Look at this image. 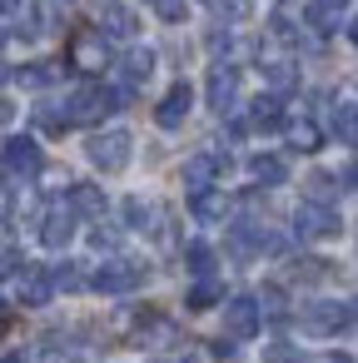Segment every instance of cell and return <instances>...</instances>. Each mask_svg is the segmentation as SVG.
I'll return each instance as SVG.
<instances>
[{
	"label": "cell",
	"instance_id": "cell-1",
	"mask_svg": "<svg viewBox=\"0 0 358 363\" xmlns=\"http://www.w3.org/2000/svg\"><path fill=\"white\" fill-rule=\"evenodd\" d=\"M125 100H130V90H120V85H80L65 105H70L75 125H95V120H105L110 110H120Z\"/></svg>",
	"mask_w": 358,
	"mask_h": 363
},
{
	"label": "cell",
	"instance_id": "cell-2",
	"mask_svg": "<svg viewBox=\"0 0 358 363\" xmlns=\"http://www.w3.org/2000/svg\"><path fill=\"white\" fill-rule=\"evenodd\" d=\"M85 155H90V164H95V169H105V174H120V169H130L135 140H130L125 130H105V135H90Z\"/></svg>",
	"mask_w": 358,
	"mask_h": 363
},
{
	"label": "cell",
	"instance_id": "cell-3",
	"mask_svg": "<svg viewBox=\"0 0 358 363\" xmlns=\"http://www.w3.org/2000/svg\"><path fill=\"white\" fill-rule=\"evenodd\" d=\"M293 229H298V239H338V234H343V219H338L333 204L303 199V204L293 209Z\"/></svg>",
	"mask_w": 358,
	"mask_h": 363
},
{
	"label": "cell",
	"instance_id": "cell-4",
	"mask_svg": "<svg viewBox=\"0 0 358 363\" xmlns=\"http://www.w3.org/2000/svg\"><path fill=\"white\" fill-rule=\"evenodd\" d=\"M303 328L318 333V338L358 328V298H353V303H308V308H303Z\"/></svg>",
	"mask_w": 358,
	"mask_h": 363
},
{
	"label": "cell",
	"instance_id": "cell-5",
	"mask_svg": "<svg viewBox=\"0 0 358 363\" xmlns=\"http://www.w3.org/2000/svg\"><path fill=\"white\" fill-rule=\"evenodd\" d=\"M259 328H264V303L259 298H249V294H239V298H229L224 303V333L229 338H259Z\"/></svg>",
	"mask_w": 358,
	"mask_h": 363
},
{
	"label": "cell",
	"instance_id": "cell-6",
	"mask_svg": "<svg viewBox=\"0 0 358 363\" xmlns=\"http://www.w3.org/2000/svg\"><path fill=\"white\" fill-rule=\"evenodd\" d=\"M105 60H110V35H105V30H80V35L70 40V65H75L80 75H100Z\"/></svg>",
	"mask_w": 358,
	"mask_h": 363
},
{
	"label": "cell",
	"instance_id": "cell-7",
	"mask_svg": "<svg viewBox=\"0 0 358 363\" xmlns=\"http://www.w3.org/2000/svg\"><path fill=\"white\" fill-rule=\"evenodd\" d=\"M140 284H145V269H140L135 259H110V264H100L95 279H90L95 294H130V289H140Z\"/></svg>",
	"mask_w": 358,
	"mask_h": 363
},
{
	"label": "cell",
	"instance_id": "cell-8",
	"mask_svg": "<svg viewBox=\"0 0 358 363\" xmlns=\"http://www.w3.org/2000/svg\"><path fill=\"white\" fill-rule=\"evenodd\" d=\"M234 105H239V70L234 65H214L209 70V110L229 115Z\"/></svg>",
	"mask_w": 358,
	"mask_h": 363
},
{
	"label": "cell",
	"instance_id": "cell-9",
	"mask_svg": "<svg viewBox=\"0 0 358 363\" xmlns=\"http://www.w3.org/2000/svg\"><path fill=\"white\" fill-rule=\"evenodd\" d=\"M6 169H11L16 179H21V174H26V179L40 174V145H35L30 135H11V140H6Z\"/></svg>",
	"mask_w": 358,
	"mask_h": 363
},
{
	"label": "cell",
	"instance_id": "cell-10",
	"mask_svg": "<svg viewBox=\"0 0 358 363\" xmlns=\"http://www.w3.org/2000/svg\"><path fill=\"white\" fill-rule=\"evenodd\" d=\"M70 239H75V209H70V204L45 209V219H40V244H45V249H65Z\"/></svg>",
	"mask_w": 358,
	"mask_h": 363
},
{
	"label": "cell",
	"instance_id": "cell-11",
	"mask_svg": "<svg viewBox=\"0 0 358 363\" xmlns=\"http://www.w3.org/2000/svg\"><path fill=\"white\" fill-rule=\"evenodd\" d=\"M189 105H194V90L179 80V85H169L164 90V100H160V110H155V120H160V130H179L184 125V115H189Z\"/></svg>",
	"mask_w": 358,
	"mask_h": 363
},
{
	"label": "cell",
	"instance_id": "cell-12",
	"mask_svg": "<svg viewBox=\"0 0 358 363\" xmlns=\"http://www.w3.org/2000/svg\"><path fill=\"white\" fill-rule=\"evenodd\" d=\"M219 169H224L219 155H189V160H184V189H189V194H209L214 179H219Z\"/></svg>",
	"mask_w": 358,
	"mask_h": 363
},
{
	"label": "cell",
	"instance_id": "cell-13",
	"mask_svg": "<svg viewBox=\"0 0 358 363\" xmlns=\"http://www.w3.org/2000/svg\"><path fill=\"white\" fill-rule=\"evenodd\" d=\"M55 298V269H40V264H30L26 274H21V303H30V308H45Z\"/></svg>",
	"mask_w": 358,
	"mask_h": 363
},
{
	"label": "cell",
	"instance_id": "cell-14",
	"mask_svg": "<svg viewBox=\"0 0 358 363\" xmlns=\"http://www.w3.org/2000/svg\"><path fill=\"white\" fill-rule=\"evenodd\" d=\"M100 30H105L110 40H135V35H140V16H135L130 6H120V0H110V6L100 11Z\"/></svg>",
	"mask_w": 358,
	"mask_h": 363
},
{
	"label": "cell",
	"instance_id": "cell-15",
	"mask_svg": "<svg viewBox=\"0 0 358 363\" xmlns=\"http://www.w3.org/2000/svg\"><path fill=\"white\" fill-rule=\"evenodd\" d=\"M343 6H348V0H308V6H303V26L318 30V35H333L343 26Z\"/></svg>",
	"mask_w": 358,
	"mask_h": 363
},
{
	"label": "cell",
	"instance_id": "cell-16",
	"mask_svg": "<svg viewBox=\"0 0 358 363\" xmlns=\"http://www.w3.org/2000/svg\"><path fill=\"white\" fill-rule=\"evenodd\" d=\"M298 21H303V6H298V0H279V6L269 11V35L284 40V45H293V40H298Z\"/></svg>",
	"mask_w": 358,
	"mask_h": 363
},
{
	"label": "cell",
	"instance_id": "cell-17",
	"mask_svg": "<svg viewBox=\"0 0 358 363\" xmlns=\"http://www.w3.org/2000/svg\"><path fill=\"white\" fill-rule=\"evenodd\" d=\"M150 75H155V55H150V50H130V55L120 60V90H130V95H135Z\"/></svg>",
	"mask_w": 358,
	"mask_h": 363
},
{
	"label": "cell",
	"instance_id": "cell-18",
	"mask_svg": "<svg viewBox=\"0 0 358 363\" xmlns=\"http://www.w3.org/2000/svg\"><path fill=\"white\" fill-rule=\"evenodd\" d=\"M249 125H254V130H284L289 120H284V105H279V95H259V100L249 105Z\"/></svg>",
	"mask_w": 358,
	"mask_h": 363
},
{
	"label": "cell",
	"instance_id": "cell-19",
	"mask_svg": "<svg viewBox=\"0 0 358 363\" xmlns=\"http://www.w3.org/2000/svg\"><path fill=\"white\" fill-rule=\"evenodd\" d=\"M35 125L45 130V135H65L70 125H75V115H70V105L60 110V105H35Z\"/></svg>",
	"mask_w": 358,
	"mask_h": 363
},
{
	"label": "cell",
	"instance_id": "cell-20",
	"mask_svg": "<svg viewBox=\"0 0 358 363\" xmlns=\"http://www.w3.org/2000/svg\"><path fill=\"white\" fill-rule=\"evenodd\" d=\"M249 169H254V179H259V184H284V179H289V164H284L279 155H254V160H249Z\"/></svg>",
	"mask_w": 358,
	"mask_h": 363
},
{
	"label": "cell",
	"instance_id": "cell-21",
	"mask_svg": "<svg viewBox=\"0 0 358 363\" xmlns=\"http://www.w3.org/2000/svg\"><path fill=\"white\" fill-rule=\"evenodd\" d=\"M333 135H338V145L358 150V105H338L333 110Z\"/></svg>",
	"mask_w": 358,
	"mask_h": 363
},
{
	"label": "cell",
	"instance_id": "cell-22",
	"mask_svg": "<svg viewBox=\"0 0 358 363\" xmlns=\"http://www.w3.org/2000/svg\"><path fill=\"white\" fill-rule=\"evenodd\" d=\"M264 80H269L274 95H289V90L298 85V70H293L289 60H269V65H264Z\"/></svg>",
	"mask_w": 358,
	"mask_h": 363
},
{
	"label": "cell",
	"instance_id": "cell-23",
	"mask_svg": "<svg viewBox=\"0 0 358 363\" xmlns=\"http://www.w3.org/2000/svg\"><path fill=\"white\" fill-rule=\"evenodd\" d=\"M70 209L75 214H105V194L95 184H70Z\"/></svg>",
	"mask_w": 358,
	"mask_h": 363
},
{
	"label": "cell",
	"instance_id": "cell-24",
	"mask_svg": "<svg viewBox=\"0 0 358 363\" xmlns=\"http://www.w3.org/2000/svg\"><path fill=\"white\" fill-rule=\"evenodd\" d=\"M189 209H194V219H204V224H219L229 204H224V194H214V189H209V194H189Z\"/></svg>",
	"mask_w": 358,
	"mask_h": 363
},
{
	"label": "cell",
	"instance_id": "cell-25",
	"mask_svg": "<svg viewBox=\"0 0 358 363\" xmlns=\"http://www.w3.org/2000/svg\"><path fill=\"white\" fill-rule=\"evenodd\" d=\"M219 298H224V289H219V284H214V279H199V284H194V289H189V298H184V303H189V308H194V313H204V308H214V303H219Z\"/></svg>",
	"mask_w": 358,
	"mask_h": 363
},
{
	"label": "cell",
	"instance_id": "cell-26",
	"mask_svg": "<svg viewBox=\"0 0 358 363\" xmlns=\"http://www.w3.org/2000/svg\"><path fill=\"white\" fill-rule=\"evenodd\" d=\"M16 80H21V85H30V90H45V85L55 80V65H50V60H35V65L16 70Z\"/></svg>",
	"mask_w": 358,
	"mask_h": 363
},
{
	"label": "cell",
	"instance_id": "cell-27",
	"mask_svg": "<svg viewBox=\"0 0 358 363\" xmlns=\"http://www.w3.org/2000/svg\"><path fill=\"white\" fill-rule=\"evenodd\" d=\"M289 145H293V150H303V155H313V150L323 145V135H318V125H308V120H303V125H289Z\"/></svg>",
	"mask_w": 358,
	"mask_h": 363
},
{
	"label": "cell",
	"instance_id": "cell-28",
	"mask_svg": "<svg viewBox=\"0 0 358 363\" xmlns=\"http://www.w3.org/2000/svg\"><path fill=\"white\" fill-rule=\"evenodd\" d=\"M184 264H189L199 279H209V274H214V249H209V244H184Z\"/></svg>",
	"mask_w": 358,
	"mask_h": 363
},
{
	"label": "cell",
	"instance_id": "cell-29",
	"mask_svg": "<svg viewBox=\"0 0 358 363\" xmlns=\"http://www.w3.org/2000/svg\"><path fill=\"white\" fill-rule=\"evenodd\" d=\"M30 21H35V35H50L55 21H60V6H55V0H35V6H30Z\"/></svg>",
	"mask_w": 358,
	"mask_h": 363
},
{
	"label": "cell",
	"instance_id": "cell-30",
	"mask_svg": "<svg viewBox=\"0 0 358 363\" xmlns=\"http://www.w3.org/2000/svg\"><path fill=\"white\" fill-rule=\"evenodd\" d=\"M55 289H65V294L85 289V279H80V264H70V259H65V264L55 269Z\"/></svg>",
	"mask_w": 358,
	"mask_h": 363
},
{
	"label": "cell",
	"instance_id": "cell-31",
	"mask_svg": "<svg viewBox=\"0 0 358 363\" xmlns=\"http://www.w3.org/2000/svg\"><path fill=\"white\" fill-rule=\"evenodd\" d=\"M264 363H303V353H298L293 343H284V338H279V343H269V348H264Z\"/></svg>",
	"mask_w": 358,
	"mask_h": 363
},
{
	"label": "cell",
	"instance_id": "cell-32",
	"mask_svg": "<svg viewBox=\"0 0 358 363\" xmlns=\"http://www.w3.org/2000/svg\"><path fill=\"white\" fill-rule=\"evenodd\" d=\"M214 6V16H224V21H244L249 16V0H209Z\"/></svg>",
	"mask_w": 358,
	"mask_h": 363
},
{
	"label": "cell",
	"instance_id": "cell-33",
	"mask_svg": "<svg viewBox=\"0 0 358 363\" xmlns=\"http://www.w3.org/2000/svg\"><path fill=\"white\" fill-rule=\"evenodd\" d=\"M125 219H130V229H145L150 224V204L135 194V199H125Z\"/></svg>",
	"mask_w": 358,
	"mask_h": 363
},
{
	"label": "cell",
	"instance_id": "cell-34",
	"mask_svg": "<svg viewBox=\"0 0 358 363\" xmlns=\"http://www.w3.org/2000/svg\"><path fill=\"white\" fill-rule=\"evenodd\" d=\"M90 244H95V249H120V234H115L110 224H95V229H90Z\"/></svg>",
	"mask_w": 358,
	"mask_h": 363
},
{
	"label": "cell",
	"instance_id": "cell-35",
	"mask_svg": "<svg viewBox=\"0 0 358 363\" xmlns=\"http://www.w3.org/2000/svg\"><path fill=\"white\" fill-rule=\"evenodd\" d=\"M259 303H264V313H269V318H284V289H264V294H259Z\"/></svg>",
	"mask_w": 358,
	"mask_h": 363
},
{
	"label": "cell",
	"instance_id": "cell-36",
	"mask_svg": "<svg viewBox=\"0 0 358 363\" xmlns=\"http://www.w3.org/2000/svg\"><path fill=\"white\" fill-rule=\"evenodd\" d=\"M155 11H160V21L179 26V21H184V0H155Z\"/></svg>",
	"mask_w": 358,
	"mask_h": 363
},
{
	"label": "cell",
	"instance_id": "cell-37",
	"mask_svg": "<svg viewBox=\"0 0 358 363\" xmlns=\"http://www.w3.org/2000/svg\"><path fill=\"white\" fill-rule=\"evenodd\" d=\"M209 50H214V55H229V50H234V35H229V30H214V35H209Z\"/></svg>",
	"mask_w": 358,
	"mask_h": 363
},
{
	"label": "cell",
	"instance_id": "cell-38",
	"mask_svg": "<svg viewBox=\"0 0 358 363\" xmlns=\"http://www.w3.org/2000/svg\"><path fill=\"white\" fill-rule=\"evenodd\" d=\"M214 358H219V363H234V343L219 338V343H214Z\"/></svg>",
	"mask_w": 358,
	"mask_h": 363
},
{
	"label": "cell",
	"instance_id": "cell-39",
	"mask_svg": "<svg viewBox=\"0 0 358 363\" xmlns=\"http://www.w3.org/2000/svg\"><path fill=\"white\" fill-rule=\"evenodd\" d=\"M6 274H21V249H6Z\"/></svg>",
	"mask_w": 358,
	"mask_h": 363
},
{
	"label": "cell",
	"instance_id": "cell-40",
	"mask_svg": "<svg viewBox=\"0 0 358 363\" xmlns=\"http://www.w3.org/2000/svg\"><path fill=\"white\" fill-rule=\"evenodd\" d=\"M348 40H353V45H358V16H353V21H348Z\"/></svg>",
	"mask_w": 358,
	"mask_h": 363
},
{
	"label": "cell",
	"instance_id": "cell-41",
	"mask_svg": "<svg viewBox=\"0 0 358 363\" xmlns=\"http://www.w3.org/2000/svg\"><path fill=\"white\" fill-rule=\"evenodd\" d=\"M6 363H21V353H11V358H6Z\"/></svg>",
	"mask_w": 358,
	"mask_h": 363
},
{
	"label": "cell",
	"instance_id": "cell-42",
	"mask_svg": "<svg viewBox=\"0 0 358 363\" xmlns=\"http://www.w3.org/2000/svg\"><path fill=\"white\" fill-rule=\"evenodd\" d=\"M328 363H348V358H328Z\"/></svg>",
	"mask_w": 358,
	"mask_h": 363
}]
</instances>
